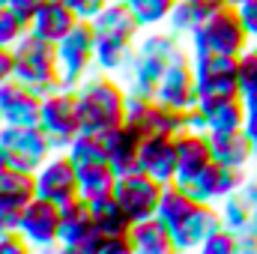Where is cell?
<instances>
[{
    "instance_id": "836d02e7",
    "label": "cell",
    "mask_w": 257,
    "mask_h": 254,
    "mask_svg": "<svg viewBox=\"0 0 257 254\" xmlns=\"http://www.w3.org/2000/svg\"><path fill=\"white\" fill-rule=\"evenodd\" d=\"M27 30H30V24L9 3H3L0 6V48H15L27 36Z\"/></svg>"
},
{
    "instance_id": "3957f363",
    "label": "cell",
    "mask_w": 257,
    "mask_h": 254,
    "mask_svg": "<svg viewBox=\"0 0 257 254\" xmlns=\"http://www.w3.org/2000/svg\"><path fill=\"white\" fill-rule=\"evenodd\" d=\"M15 54V78L33 87L36 93H54L63 87V69H60V51L54 42L36 36L27 30V36L12 48Z\"/></svg>"
},
{
    "instance_id": "f1b7e54d",
    "label": "cell",
    "mask_w": 257,
    "mask_h": 254,
    "mask_svg": "<svg viewBox=\"0 0 257 254\" xmlns=\"http://www.w3.org/2000/svg\"><path fill=\"white\" fill-rule=\"evenodd\" d=\"M132 230H108V227H96L87 242L81 245V254H132Z\"/></svg>"
},
{
    "instance_id": "4fadbf2b",
    "label": "cell",
    "mask_w": 257,
    "mask_h": 254,
    "mask_svg": "<svg viewBox=\"0 0 257 254\" xmlns=\"http://www.w3.org/2000/svg\"><path fill=\"white\" fill-rule=\"evenodd\" d=\"M42 93L27 87L18 78L0 84V117L3 126H39L42 120Z\"/></svg>"
},
{
    "instance_id": "ab89813d",
    "label": "cell",
    "mask_w": 257,
    "mask_h": 254,
    "mask_svg": "<svg viewBox=\"0 0 257 254\" xmlns=\"http://www.w3.org/2000/svg\"><path fill=\"white\" fill-rule=\"evenodd\" d=\"M33 245L27 242V236L21 230H12V233H3L0 236V254H24L30 251Z\"/></svg>"
},
{
    "instance_id": "7402d4cb",
    "label": "cell",
    "mask_w": 257,
    "mask_h": 254,
    "mask_svg": "<svg viewBox=\"0 0 257 254\" xmlns=\"http://www.w3.org/2000/svg\"><path fill=\"white\" fill-rule=\"evenodd\" d=\"M132 245L135 254H174L177 236L159 215H150L132 224Z\"/></svg>"
},
{
    "instance_id": "f546056e",
    "label": "cell",
    "mask_w": 257,
    "mask_h": 254,
    "mask_svg": "<svg viewBox=\"0 0 257 254\" xmlns=\"http://www.w3.org/2000/svg\"><path fill=\"white\" fill-rule=\"evenodd\" d=\"M75 165H90V162H108V144H105V132H81L69 150H66Z\"/></svg>"
},
{
    "instance_id": "1f68e13d",
    "label": "cell",
    "mask_w": 257,
    "mask_h": 254,
    "mask_svg": "<svg viewBox=\"0 0 257 254\" xmlns=\"http://www.w3.org/2000/svg\"><path fill=\"white\" fill-rule=\"evenodd\" d=\"M126 3L132 6L138 24H141L144 30H150V27H165L168 18H171V12H174V6H177V0H126Z\"/></svg>"
},
{
    "instance_id": "681fc988",
    "label": "cell",
    "mask_w": 257,
    "mask_h": 254,
    "mask_svg": "<svg viewBox=\"0 0 257 254\" xmlns=\"http://www.w3.org/2000/svg\"><path fill=\"white\" fill-rule=\"evenodd\" d=\"M230 3H233V6H239V3H245V0H230Z\"/></svg>"
},
{
    "instance_id": "5bb4252c",
    "label": "cell",
    "mask_w": 257,
    "mask_h": 254,
    "mask_svg": "<svg viewBox=\"0 0 257 254\" xmlns=\"http://www.w3.org/2000/svg\"><path fill=\"white\" fill-rule=\"evenodd\" d=\"M141 171L153 174L162 183H174L180 174L177 135H144L141 144Z\"/></svg>"
},
{
    "instance_id": "db71d44e",
    "label": "cell",
    "mask_w": 257,
    "mask_h": 254,
    "mask_svg": "<svg viewBox=\"0 0 257 254\" xmlns=\"http://www.w3.org/2000/svg\"><path fill=\"white\" fill-rule=\"evenodd\" d=\"M3 3H6V0H0V6H3Z\"/></svg>"
},
{
    "instance_id": "ee69618b",
    "label": "cell",
    "mask_w": 257,
    "mask_h": 254,
    "mask_svg": "<svg viewBox=\"0 0 257 254\" xmlns=\"http://www.w3.org/2000/svg\"><path fill=\"white\" fill-rule=\"evenodd\" d=\"M257 251V230L248 227V230H239L236 233V254H254Z\"/></svg>"
},
{
    "instance_id": "816d5d0a",
    "label": "cell",
    "mask_w": 257,
    "mask_h": 254,
    "mask_svg": "<svg viewBox=\"0 0 257 254\" xmlns=\"http://www.w3.org/2000/svg\"><path fill=\"white\" fill-rule=\"evenodd\" d=\"M63 3H72V6H75V0H63Z\"/></svg>"
},
{
    "instance_id": "b9f144b4",
    "label": "cell",
    "mask_w": 257,
    "mask_h": 254,
    "mask_svg": "<svg viewBox=\"0 0 257 254\" xmlns=\"http://www.w3.org/2000/svg\"><path fill=\"white\" fill-rule=\"evenodd\" d=\"M114 0H75V12L84 18V21H93L105 6H111Z\"/></svg>"
},
{
    "instance_id": "d6a6232c",
    "label": "cell",
    "mask_w": 257,
    "mask_h": 254,
    "mask_svg": "<svg viewBox=\"0 0 257 254\" xmlns=\"http://www.w3.org/2000/svg\"><path fill=\"white\" fill-rule=\"evenodd\" d=\"M93 215H96V227H108V230H132V224H135L114 194L93 200Z\"/></svg>"
},
{
    "instance_id": "5b68a950",
    "label": "cell",
    "mask_w": 257,
    "mask_h": 254,
    "mask_svg": "<svg viewBox=\"0 0 257 254\" xmlns=\"http://www.w3.org/2000/svg\"><path fill=\"white\" fill-rule=\"evenodd\" d=\"M0 147L6 150L9 165L39 171L57 150L42 126H3L0 129Z\"/></svg>"
},
{
    "instance_id": "603a6c76",
    "label": "cell",
    "mask_w": 257,
    "mask_h": 254,
    "mask_svg": "<svg viewBox=\"0 0 257 254\" xmlns=\"http://www.w3.org/2000/svg\"><path fill=\"white\" fill-rule=\"evenodd\" d=\"M171 63H165L162 57H156V54H147V51H138L135 48V57H132V63L126 66V87L128 90H135V93H147V96H156V90H159V81H162V75H165V69Z\"/></svg>"
},
{
    "instance_id": "ffe728a7",
    "label": "cell",
    "mask_w": 257,
    "mask_h": 254,
    "mask_svg": "<svg viewBox=\"0 0 257 254\" xmlns=\"http://www.w3.org/2000/svg\"><path fill=\"white\" fill-rule=\"evenodd\" d=\"M177 153H180L177 183H186L189 177H194L200 168H206L212 162V138H209V132H200V129L180 132L177 135Z\"/></svg>"
},
{
    "instance_id": "7c38bea8",
    "label": "cell",
    "mask_w": 257,
    "mask_h": 254,
    "mask_svg": "<svg viewBox=\"0 0 257 254\" xmlns=\"http://www.w3.org/2000/svg\"><path fill=\"white\" fill-rule=\"evenodd\" d=\"M33 248H54L60 245V203L48 197H33L24 212H21V227H18Z\"/></svg>"
},
{
    "instance_id": "f5cc1de1",
    "label": "cell",
    "mask_w": 257,
    "mask_h": 254,
    "mask_svg": "<svg viewBox=\"0 0 257 254\" xmlns=\"http://www.w3.org/2000/svg\"><path fill=\"white\" fill-rule=\"evenodd\" d=\"M0 129H3V117H0Z\"/></svg>"
},
{
    "instance_id": "bcb514c9",
    "label": "cell",
    "mask_w": 257,
    "mask_h": 254,
    "mask_svg": "<svg viewBox=\"0 0 257 254\" xmlns=\"http://www.w3.org/2000/svg\"><path fill=\"white\" fill-rule=\"evenodd\" d=\"M192 3L200 9V15H203V18H209L212 12H218V9L230 6V0H192Z\"/></svg>"
},
{
    "instance_id": "8992f818",
    "label": "cell",
    "mask_w": 257,
    "mask_h": 254,
    "mask_svg": "<svg viewBox=\"0 0 257 254\" xmlns=\"http://www.w3.org/2000/svg\"><path fill=\"white\" fill-rule=\"evenodd\" d=\"M194 78H197V102H218V99H233L239 93V78H236V57L227 54H192Z\"/></svg>"
},
{
    "instance_id": "ac0fdd59",
    "label": "cell",
    "mask_w": 257,
    "mask_h": 254,
    "mask_svg": "<svg viewBox=\"0 0 257 254\" xmlns=\"http://www.w3.org/2000/svg\"><path fill=\"white\" fill-rule=\"evenodd\" d=\"M81 21V15L75 12L72 3H63V0H45L39 6V12L33 15L30 21V33L48 39V42H63L66 36L75 30V24Z\"/></svg>"
},
{
    "instance_id": "9a60e30c",
    "label": "cell",
    "mask_w": 257,
    "mask_h": 254,
    "mask_svg": "<svg viewBox=\"0 0 257 254\" xmlns=\"http://www.w3.org/2000/svg\"><path fill=\"white\" fill-rule=\"evenodd\" d=\"M156 99H162L174 108H183V111L197 105L200 93H197V78H194L192 60H177V63H171L165 69V75L159 81V90H156Z\"/></svg>"
},
{
    "instance_id": "44dd1931",
    "label": "cell",
    "mask_w": 257,
    "mask_h": 254,
    "mask_svg": "<svg viewBox=\"0 0 257 254\" xmlns=\"http://www.w3.org/2000/svg\"><path fill=\"white\" fill-rule=\"evenodd\" d=\"M212 138V159L230 168H251L254 165V138L245 129L233 132H209Z\"/></svg>"
},
{
    "instance_id": "9c48e42d",
    "label": "cell",
    "mask_w": 257,
    "mask_h": 254,
    "mask_svg": "<svg viewBox=\"0 0 257 254\" xmlns=\"http://www.w3.org/2000/svg\"><path fill=\"white\" fill-rule=\"evenodd\" d=\"M165 186L168 183L156 180L147 171H128V174H120L117 177L114 197L123 203V209L132 215V221H141V218H150V215L159 212Z\"/></svg>"
},
{
    "instance_id": "484cf974",
    "label": "cell",
    "mask_w": 257,
    "mask_h": 254,
    "mask_svg": "<svg viewBox=\"0 0 257 254\" xmlns=\"http://www.w3.org/2000/svg\"><path fill=\"white\" fill-rule=\"evenodd\" d=\"M197 203H200V200L194 197L192 191L186 189L183 183L174 180V183L165 186V194H162V203H159V212H156V215H159L171 230H177L194 209H197Z\"/></svg>"
},
{
    "instance_id": "d590c367",
    "label": "cell",
    "mask_w": 257,
    "mask_h": 254,
    "mask_svg": "<svg viewBox=\"0 0 257 254\" xmlns=\"http://www.w3.org/2000/svg\"><path fill=\"white\" fill-rule=\"evenodd\" d=\"M200 21H203V15H200V9L194 6L192 0H177V6H174V12H171V18H168L165 27H171L174 33H180V36L189 39Z\"/></svg>"
},
{
    "instance_id": "f35d334b",
    "label": "cell",
    "mask_w": 257,
    "mask_h": 254,
    "mask_svg": "<svg viewBox=\"0 0 257 254\" xmlns=\"http://www.w3.org/2000/svg\"><path fill=\"white\" fill-rule=\"evenodd\" d=\"M21 212H24L21 203H15V200H9L6 194H0V236L21 227Z\"/></svg>"
},
{
    "instance_id": "e0dca14e",
    "label": "cell",
    "mask_w": 257,
    "mask_h": 254,
    "mask_svg": "<svg viewBox=\"0 0 257 254\" xmlns=\"http://www.w3.org/2000/svg\"><path fill=\"white\" fill-rule=\"evenodd\" d=\"M221 209L218 203H209V200H200L197 209L174 230L177 236V251H200V245L221 227Z\"/></svg>"
},
{
    "instance_id": "8fae6325",
    "label": "cell",
    "mask_w": 257,
    "mask_h": 254,
    "mask_svg": "<svg viewBox=\"0 0 257 254\" xmlns=\"http://www.w3.org/2000/svg\"><path fill=\"white\" fill-rule=\"evenodd\" d=\"M248 177V168H230V165H221V162H209L206 168H200L194 177H189L183 186L192 191L197 200H209V203H221L227 194L242 189Z\"/></svg>"
},
{
    "instance_id": "cb8c5ba5",
    "label": "cell",
    "mask_w": 257,
    "mask_h": 254,
    "mask_svg": "<svg viewBox=\"0 0 257 254\" xmlns=\"http://www.w3.org/2000/svg\"><path fill=\"white\" fill-rule=\"evenodd\" d=\"M206 132H233V129L245 126V99L233 96V99H218V102H197Z\"/></svg>"
},
{
    "instance_id": "d4e9b609",
    "label": "cell",
    "mask_w": 257,
    "mask_h": 254,
    "mask_svg": "<svg viewBox=\"0 0 257 254\" xmlns=\"http://www.w3.org/2000/svg\"><path fill=\"white\" fill-rule=\"evenodd\" d=\"M117 171L111 162H90V165H78V183H81V197L84 200H102L111 197L117 189Z\"/></svg>"
},
{
    "instance_id": "74e56055",
    "label": "cell",
    "mask_w": 257,
    "mask_h": 254,
    "mask_svg": "<svg viewBox=\"0 0 257 254\" xmlns=\"http://www.w3.org/2000/svg\"><path fill=\"white\" fill-rule=\"evenodd\" d=\"M200 251L203 254H236V230H230V227H218L203 245H200Z\"/></svg>"
},
{
    "instance_id": "30bf717a",
    "label": "cell",
    "mask_w": 257,
    "mask_h": 254,
    "mask_svg": "<svg viewBox=\"0 0 257 254\" xmlns=\"http://www.w3.org/2000/svg\"><path fill=\"white\" fill-rule=\"evenodd\" d=\"M36 189H39V197H48L54 203H69L75 197H81V183H78V165L75 159L66 153V150H57L39 171H36Z\"/></svg>"
},
{
    "instance_id": "7a4b0ae2",
    "label": "cell",
    "mask_w": 257,
    "mask_h": 254,
    "mask_svg": "<svg viewBox=\"0 0 257 254\" xmlns=\"http://www.w3.org/2000/svg\"><path fill=\"white\" fill-rule=\"evenodd\" d=\"M78 117L84 132H111L126 123L128 87L120 84L111 72H90L78 87Z\"/></svg>"
},
{
    "instance_id": "4316f807",
    "label": "cell",
    "mask_w": 257,
    "mask_h": 254,
    "mask_svg": "<svg viewBox=\"0 0 257 254\" xmlns=\"http://www.w3.org/2000/svg\"><path fill=\"white\" fill-rule=\"evenodd\" d=\"M186 129H189V111L174 108V105L156 99L153 108H150V114H147L144 135H180Z\"/></svg>"
},
{
    "instance_id": "ba28073f",
    "label": "cell",
    "mask_w": 257,
    "mask_h": 254,
    "mask_svg": "<svg viewBox=\"0 0 257 254\" xmlns=\"http://www.w3.org/2000/svg\"><path fill=\"white\" fill-rule=\"evenodd\" d=\"M57 51H60V69H63V87L75 90L96 69V30H93V21L81 18L63 42H57Z\"/></svg>"
},
{
    "instance_id": "d6986e66",
    "label": "cell",
    "mask_w": 257,
    "mask_h": 254,
    "mask_svg": "<svg viewBox=\"0 0 257 254\" xmlns=\"http://www.w3.org/2000/svg\"><path fill=\"white\" fill-rule=\"evenodd\" d=\"M105 144H108V162L114 165L117 174L141 171V144H144L141 129L123 123V126L105 132Z\"/></svg>"
},
{
    "instance_id": "e575fe53",
    "label": "cell",
    "mask_w": 257,
    "mask_h": 254,
    "mask_svg": "<svg viewBox=\"0 0 257 254\" xmlns=\"http://www.w3.org/2000/svg\"><path fill=\"white\" fill-rule=\"evenodd\" d=\"M236 78H239V93L242 99H257V45L251 42L239 57H236Z\"/></svg>"
},
{
    "instance_id": "60d3db41",
    "label": "cell",
    "mask_w": 257,
    "mask_h": 254,
    "mask_svg": "<svg viewBox=\"0 0 257 254\" xmlns=\"http://www.w3.org/2000/svg\"><path fill=\"white\" fill-rule=\"evenodd\" d=\"M236 9H239V18H242V24H245L248 39L257 45V0H245V3H239Z\"/></svg>"
},
{
    "instance_id": "4dcf8cb0",
    "label": "cell",
    "mask_w": 257,
    "mask_h": 254,
    "mask_svg": "<svg viewBox=\"0 0 257 254\" xmlns=\"http://www.w3.org/2000/svg\"><path fill=\"white\" fill-rule=\"evenodd\" d=\"M218 209H221V221H224V227H230V230H236V233L251 227V212H254V203H251L242 191L227 194V197L218 203Z\"/></svg>"
},
{
    "instance_id": "7bdbcfd3",
    "label": "cell",
    "mask_w": 257,
    "mask_h": 254,
    "mask_svg": "<svg viewBox=\"0 0 257 254\" xmlns=\"http://www.w3.org/2000/svg\"><path fill=\"white\" fill-rule=\"evenodd\" d=\"M6 3H9V6H12V9L27 21V24H30V21H33V15L39 12V6H42L45 0H6Z\"/></svg>"
},
{
    "instance_id": "83f0119b",
    "label": "cell",
    "mask_w": 257,
    "mask_h": 254,
    "mask_svg": "<svg viewBox=\"0 0 257 254\" xmlns=\"http://www.w3.org/2000/svg\"><path fill=\"white\" fill-rule=\"evenodd\" d=\"M0 194H6L9 200L27 206V203L39 194V189H36V171L9 165V168L0 174Z\"/></svg>"
},
{
    "instance_id": "f6af8a7d",
    "label": "cell",
    "mask_w": 257,
    "mask_h": 254,
    "mask_svg": "<svg viewBox=\"0 0 257 254\" xmlns=\"http://www.w3.org/2000/svg\"><path fill=\"white\" fill-rule=\"evenodd\" d=\"M242 129L257 141V99H248V102H245V126Z\"/></svg>"
},
{
    "instance_id": "6da1fadb",
    "label": "cell",
    "mask_w": 257,
    "mask_h": 254,
    "mask_svg": "<svg viewBox=\"0 0 257 254\" xmlns=\"http://www.w3.org/2000/svg\"><path fill=\"white\" fill-rule=\"evenodd\" d=\"M93 30H96V69L111 75L126 72L138 48V36L144 30L132 6L126 0H114L93 18Z\"/></svg>"
},
{
    "instance_id": "277c9868",
    "label": "cell",
    "mask_w": 257,
    "mask_h": 254,
    "mask_svg": "<svg viewBox=\"0 0 257 254\" xmlns=\"http://www.w3.org/2000/svg\"><path fill=\"white\" fill-rule=\"evenodd\" d=\"M251 45L245 24L239 18V9L230 3L218 12H212L209 18H203L194 33L189 36V48L192 54H227V57H239L245 48Z\"/></svg>"
},
{
    "instance_id": "2e32d148",
    "label": "cell",
    "mask_w": 257,
    "mask_h": 254,
    "mask_svg": "<svg viewBox=\"0 0 257 254\" xmlns=\"http://www.w3.org/2000/svg\"><path fill=\"white\" fill-rule=\"evenodd\" d=\"M96 230V215H93V203L84 197H75L60 206V248L72 254H81V245L87 242V236Z\"/></svg>"
},
{
    "instance_id": "c3c4849f",
    "label": "cell",
    "mask_w": 257,
    "mask_h": 254,
    "mask_svg": "<svg viewBox=\"0 0 257 254\" xmlns=\"http://www.w3.org/2000/svg\"><path fill=\"white\" fill-rule=\"evenodd\" d=\"M6 168H9V159H6V150H3V147H0V174H3V171H6Z\"/></svg>"
},
{
    "instance_id": "8d00e7d4",
    "label": "cell",
    "mask_w": 257,
    "mask_h": 254,
    "mask_svg": "<svg viewBox=\"0 0 257 254\" xmlns=\"http://www.w3.org/2000/svg\"><path fill=\"white\" fill-rule=\"evenodd\" d=\"M153 102H156V96H147V93H135V90H128V99H126V123L128 126H135V129L144 132V123H147V114H150Z\"/></svg>"
},
{
    "instance_id": "7dc6e473",
    "label": "cell",
    "mask_w": 257,
    "mask_h": 254,
    "mask_svg": "<svg viewBox=\"0 0 257 254\" xmlns=\"http://www.w3.org/2000/svg\"><path fill=\"white\" fill-rule=\"evenodd\" d=\"M242 194L251 200V203H257V165H254V171L248 168V177H245V183H242Z\"/></svg>"
},
{
    "instance_id": "f907efd6",
    "label": "cell",
    "mask_w": 257,
    "mask_h": 254,
    "mask_svg": "<svg viewBox=\"0 0 257 254\" xmlns=\"http://www.w3.org/2000/svg\"><path fill=\"white\" fill-rule=\"evenodd\" d=\"M254 165H257V141H254Z\"/></svg>"
},
{
    "instance_id": "52a82bcc",
    "label": "cell",
    "mask_w": 257,
    "mask_h": 254,
    "mask_svg": "<svg viewBox=\"0 0 257 254\" xmlns=\"http://www.w3.org/2000/svg\"><path fill=\"white\" fill-rule=\"evenodd\" d=\"M39 126L48 132L54 150H69V144L84 132L81 129V117H78V96H75V90L60 87L54 93H45Z\"/></svg>"
}]
</instances>
